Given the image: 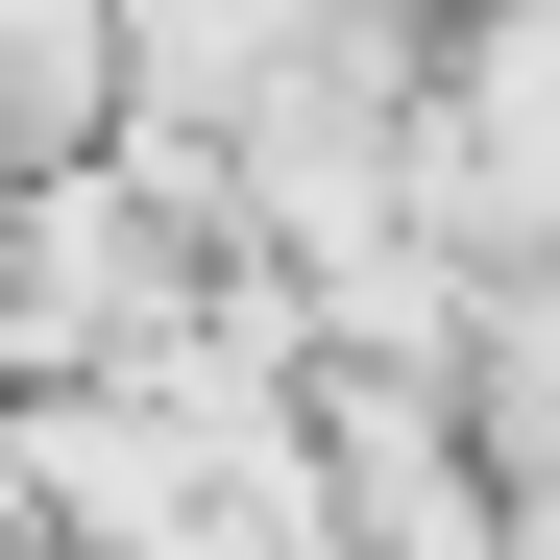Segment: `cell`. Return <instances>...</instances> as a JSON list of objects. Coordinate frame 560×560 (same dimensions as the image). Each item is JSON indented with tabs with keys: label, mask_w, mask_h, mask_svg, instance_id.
Listing matches in <instances>:
<instances>
[{
	"label": "cell",
	"mask_w": 560,
	"mask_h": 560,
	"mask_svg": "<svg viewBox=\"0 0 560 560\" xmlns=\"http://www.w3.org/2000/svg\"><path fill=\"white\" fill-rule=\"evenodd\" d=\"M439 122H463L488 244H560V0H488V25L439 49Z\"/></svg>",
	"instance_id": "cell-1"
},
{
	"label": "cell",
	"mask_w": 560,
	"mask_h": 560,
	"mask_svg": "<svg viewBox=\"0 0 560 560\" xmlns=\"http://www.w3.org/2000/svg\"><path fill=\"white\" fill-rule=\"evenodd\" d=\"M293 25H317V49H415V0H293Z\"/></svg>",
	"instance_id": "cell-2"
}]
</instances>
